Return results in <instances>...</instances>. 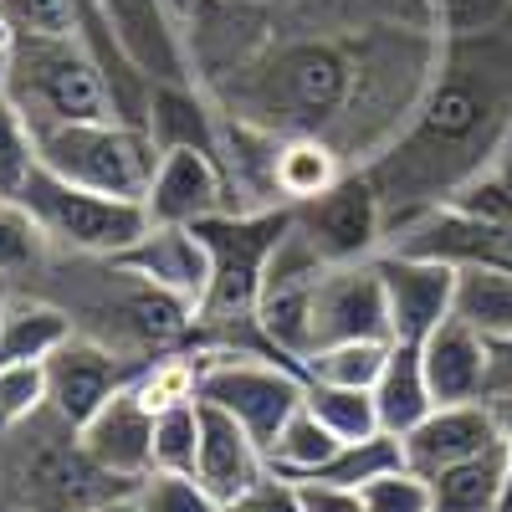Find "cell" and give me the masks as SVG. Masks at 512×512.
I'll list each match as a JSON object with an SVG mask.
<instances>
[{
    "mask_svg": "<svg viewBox=\"0 0 512 512\" xmlns=\"http://www.w3.org/2000/svg\"><path fill=\"white\" fill-rule=\"evenodd\" d=\"M436 57V31L359 21L344 11L272 16L221 72L200 77L216 113L267 134H308L369 164L415 108Z\"/></svg>",
    "mask_w": 512,
    "mask_h": 512,
    "instance_id": "1",
    "label": "cell"
},
{
    "mask_svg": "<svg viewBox=\"0 0 512 512\" xmlns=\"http://www.w3.org/2000/svg\"><path fill=\"white\" fill-rule=\"evenodd\" d=\"M512 139V16L472 31H441L425 88L395 139L359 164L379 190L390 236L456 205L492 175Z\"/></svg>",
    "mask_w": 512,
    "mask_h": 512,
    "instance_id": "2",
    "label": "cell"
},
{
    "mask_svg": "<svg viewBox=\"0 0 512 512\" xmlns=\"http://www.w3.org/2000/svg\"><path fill=\"white\" fill-rule=\"evenodd\" d=\"M287 226L292 210H251V216L226 210V216H210L195 226L210 246V287L195 308V344L272 354L262 344V328H256V303H262V277Z\"/></svg>",
    "mask_w": 512,
    "mask_h": 512,
    "instance_id": "3",
    "label": "cell"
},
{
    "mask_svg": "<svg viewBox=\"0 0 512 512\" xmlns=\"http://www.w3.org/2000/svg\"><path fill=\"white\" fill-rule=\"evenodd\" d=\"M6 98L26 113L36 134H52L67 123L123 118L118 93L82 36L67 41H11Z\"/></svg>",
    "mask_w": 512,
    "mask_h": 512,
    "instance_id": "4",
    "label": "cell"
},
{
    "mask_svg": "<svg viewBox=\"0 0 512 512\" xmlns=\"http://www.w3.org/2000/svg\"><path fill=\"white\" fill-rule=\"evenodd\" d=\"M11 441H16L11 482L21 512H88L118 492H134V482L108 477L82 446L77 425H67L52 410H41L21 431H11Z\"/></svg>",
    "mask_w": 512,
    "mask_h": 512,
    "instance_id": "5",
    "label": "cell"
},
{
    "mask_svg": "<svg viewBox=\"0 0 512 512\" xmlns=\"http://www.w3.org/2000/svg\"><path fill=\"white\" fill-rule=\"evenodd\" d=\"M36 231L47 236L52 251L62 256H88V262H113L118 251L134 246L154 221L144 200H123V195H103V190H82L52 169H36L26 180V190L16 195Z\"/></svg>",
    "mask_w": 512,
    "mask_h": 512,
    "instance_id": "6",
    "label": "cell"
},
{
    "mask_svg": "<svg viewBox=\"0 0 512 512\" xmlns=\"http://www.w3.org/2000/svg\"><path fill=\"white\" fill-rule=\"evenodd\" d=\"M41 169L82 185L103 190L123 200H144L159 169V139L149 134V123L134 118H98V123H67L52 134H36Z\"/></svg>",
    "mask_w": 512,
    "mask_h": 512,
    "instance_id": "7",
    "label": "cell"
},
{
    "mask_svg": "<svg viewBox=\"0 0 512 512\" xmlns=\"http://www.w3.org/2000/svg\"><path fill=\"white\" fill-rule=\"evenodd\" d=\"M195 395L236 415L246 431L272 446V436L287 425V415L303 405L308 379L297 364L262 354V349H200L195 354Z\"/></svg>",
    "mask_w": 512,
    "mask_h": 512,
    "instance_id": "8",
    "label": "cell"
},
{
    "mask_svg": "<svg viewBox=\"0 0 512 512\" xmlns=\"http://www.w3.org/2000/svg\"><path fill=\"white\" fill-rule=\"evenodd\" d=\"M292 226L328 267H349V262H374L390 246V221H384L379 190L369 185L364 169H349L328 195L292 205Z\"/></svg>",
    "mask_w": 512,
    "mask_h": 512,
    "instance_id": "9",
    "label": "cell"
},
{
    "mask_svg": "<svg viewBox=\"0 0 512 512\" xmlns=\"http://www.w3.org/2000/svg\"><path fill=\"white\" fill-rule=\"evenodd\" d=\"M41 369H47V410L82 431V425H88L123 390V384H134L149 369V359H123L108 344H98V338H77L72 333Z\"/></svg>",
    "mask_w": 512,
    "mask_h": 512,
    "instance_id": "10",
    "label": "cell"
},
{
    "mask_svg": "<svg viewBox=\"0 0 512 512\" xmlns=\"http://www.w3.org/2000/svg\"><path fill=\"white\" fill-rule=\"evenodd\" d=\"M374 262L384 277V303H390V338L395 344H425L451 318L456 267L410 251H379Z\"/></svg>",
    "mask_w": 512,
    "mask_h": 512,
    "instance_id": "11",
    "label": "cell"
},
{
    "mask_svg": "<svg viewBox=\"0 0 512 512\" xmlns=\"http://www.w3.org/2000/svg\"><path fill=\"white\" fill-rule=\"evenodd\" d=\"M384 251L436 256V262H451V267L512 272V216H466V210L446 205V210H431V216L400 226Z\"/></svg>",
    "mask_w": 512,
    "mask_h": 512,
    "instance_id": "12",
    "label": "cell"
},
{
    "mask_svg": "<svg viewBox=\"0 0 512 512\" xmlns=\"http://www.w3.org/2000/svg\"><path fill=\"white\" fill-rule=\"evenodd\" d=\"M349 338H390V303H384L379 262L328 267L313 292V349L349 344Z\"/></svg>",
    "mask_w": 512,
    "mask_h": 512,
    "instance_id": "13",
    "label": "cell"
},
{
    "mask_svg": "<svg viewBox=\"0 0 512 512\" xmlns=\"http://www.w3.org/2000/svg\"><path fill=\"white\" fill-rule=\"evenodd\" d=\"M82 446L118 482H144L154 472V400L144 384H123V390L82 425Z\"/></svg>",
    "mask_w": 512,
    "mask_h": 512,
    "instance_id": "14",
    "label": "cell"
},
{
    "mask_svg": "<svg viewBox=\"0 0 512 512\" xmlns=\"http://www.w3.org/2000/svg\"><path fill=\"white\" fill-rule=\"evenodd\" d=\"M144 210L154 226H200L210 216H226V180L210 149L175 144L159 154L154 185L144 195Z\"/></svg>",
    "mask_w": 512,
    "mask_h": 512,
    "instance_id": "15",
    "label": "cell"
},
{
    "mask_svg": "<svg viewBox=\"0 0 512 512\" xmlns=\"http://www.w3.org/2000/svg\"><path fill=\"white\" fill-rule=\"evenodd\" d=\"M113 267L200 308V297L210 287V246L195 226H149L128 251L113 256Z\"/></svg>",
    "mask_w": 512,
    "mask_h": 512,
    "instance_id": "16",
    "label": "cell"
},
{
    "mask_svg": "<svg viewBox=\"0 0 512 512\" xmlns=\"http://www.w3.org/2000/svg\"><path fill=\"white\" fill-rule=\"evenodd\" d=\"M502 425H497V405L477 400V405H436L415 431L400 436L405 466L420 477H436L456 461H472L482 451H497Z\"/></svg>",
    "mask_w": 512,
    "mask_h": 512,
    "instance_id": "17",
    "label": "cell"
},
{
    "mask_svg": "<svg viewBox=\"0 0 512 512\" xmlns=\"http://www.w3.org/2000/svg\"><path fill=\"white\" fill-rule=\"evenodd\" d=\"M272 472L267 451L236 415L200 400V451H195V482L216 502H241L256 482Z\"/></svg>",
    "mask_w": 512,
    "mask_h": 512,
    "instance_id": "18",
    "label": "cell"
},
{
    "mask_svg": "<svg viewBox=\"0 0 512 512\" xmlns=\"http://www.w3.org/2000/svg\"><path fill=\"white\" fill-rule=\"evenodd\" d=\"M420 364H425V379H431L436 405H477L492 395V349L456 313L420 344Z\"/></svg>",
    "mask_w": 512,
    "mask_h": 512,
    "instance_id": "19",
    "label": "cell"
},
{
    "mask_svg": "<svg viewBox=\"0 0 512 512\" xmlns=\"http://www.w3.org/2000/svg\"><path fill=\"white\" fill-rule=\"evenodd\" d=\"M98 6L113 21L123 52L139 62L149 82H195L185 47H180L175 26H169V16L159 11V0H98Z\"/></svg>",
    "mask_w": 512,
    "mask_h": 512,
    "instance_id": "20",
    "label": "cell"
},
{
    "mask_svg": "<svg viewBox=\"0 0 512 512\" xmlns=\"http://www.w3.org/2000/svg\"><path fill=\"white\" fill-rule=\"evenodd\" d=\"M374 410L390 436L415 431L436 410L431 379H425V364H420V344H390V359H384V369L374 379Z\"/></svg>",
    "mask_w": 512,
    "mask_h": 512,
    "instance_id": "21",
    "label": "cell"
},
{
    "mask_svg": "<svg viewBox=\"0 0 512 512\" xmlns=\"http://www.w3.org/2000/svg\"><path fill=\"white\" fill-rule=\"evenodd\" d=\"M72 338V318L41 297H16L0 313V369L6 364H47Z\"/></svg>",
    "mask_w": 512,
    "mask_h": 512,
    "instance_id": "22",
    "label": "cell"
},
{
    "mask_svg": "<svg viewBox=\"0 0 512 512\" xmlns=\"http://www.w3.org/2000/svg\"><path fill=\"white\" fill-rule=\"evenodd\" d=\"M349 169H354V164L338 154L333 144H323V139H308V134L277 139V195H282L287 210L328 195L338 180L349 175Z\"/></svg>",
    "mask_w": 512,
    "mask_h": 512,
    "instance_id": "23",
    "label": "cell"
},
{
    "mask_svg": "<svg viewBox=\"0 0 512 512\" xmlns=\"http://www.w3.org/2000/svg\"><path fill=\"white\" fill-rule=\"evenodd\" d=\"M431 482V512H502V441L472 461H456Z\"/></svg>",
    "mask_w": 512,
    "mask_h": 512,
    "instance_id": "24",
    "label": "cell"
},
{
    "mask_svg": "<svg viewBox=\"0 0 512 512\" xmlns=\"http://www.w3.org/2000/svg\"><path fill=\"white\" fill-rule=\"evenodd\" d=\"M344 446L328 425L308 410V395H303V405H297L292 415H287V425L272 436V446H267V466L277 477H292V482H308V477H318L323 466L333 461V451Z\"/></svg>",
    "mask_w": 512,
    "mask_h": 512,
    "instance_id": "25",
    "label": "cell"
},
{
    "mask_svg": "<svg viewBox=\"0 0 512 512\" xmlns=\"http://www.w3.org/2000/svg\"><path fill=\"white\" fill-rule=\"evenodd\" d=\"M451 313L472 323L482 338L512 333V272L502 267H456V303Z\"/></svg>",
    "mask_w": 512,
    "mask_h": 512,
    "instance_id": "26",
    "label": "cell"
},
{
    "mask_svg": "<svg viewBox=\"0 0 512 512\" xmlns=\"http://www.w3.org/2000/svg\"><path fill=\"white\" fill-rule=\"evenodd\" d=\"M395 338H349V344H323L303 359V379L313 384H344V390H374V379L390 359Z\"/></svg>",
    "mask_w": 512,
    "mask_h": 512,
    "instance_id": "27",
    "label": "cell"
},
{
    "mask_svg": "<svg viewBox=\"0 0 512 512\" xmlns=\"http://www.w3.org/2000/svg\"><path fill=\"white\" fill-rule=\"evenodd\" d=\"M195 451H200V395L154 405V472L195 477Z\"/></svg>",
    "mask_w": 512,
    "mask_h": 512,
    "instance_id": "28",
    "label": "cell"
},
{
    "mask_svg": "<svg viewBox=\"0 0 512 512\" xmlns=\"http://www.w3.org/2000/svg\"><path fill=\"white\" fill-rule=\"evenodd\" d=\"M308 410L338 441H364V436L384 431L379 410H374V390H344V384H313L308 379Z\"/></svg>",
    "mask_w": 512,
    "mask_h": 512,
    "instance_id": "29",
    "label": "cell"
},
{
    "mask_svg": "<svg viewBox=\"0 0 512 512\" xmlns=\"http://www.w3.org/2000/svg\"><path fill=\"white\" fill-rule=\"evenodd\" d=\"M395 466H405L400 436L379 431V436H364V441H344V446L333 451V461L323 466L318 477H308V482H333V487H364L369 477H379V472H395Z\"/></svg>",
    "mask_w": 512,
    "mask_h": 512,
    "instance_id": "30",
    "label": "cell"
},
{
    "mask_svg": "<svg viewBox=\"0 0 512 512\" xmlns=\"http://www.w3.org/2000/svg\"><path fill=\"white\" fill-rule=\"evenodd\" d=\"M41 169V149H36V128L26 123V113L0 93V195H21L26 180Z\"/></svg>",
    "mask_w": 512,
    "mask_h": 512,
    "instance_id": "31",
    "label": "cell"
},
{
    "mask_svg": "<svg viewBox=\"0 0 512 512\" xmlns=\"http://www.w3.org/2000/svg\"><path fill=\"white\" fill-rule=\"evenodd\" d=\"M11 41H67L77 31V0H0Z\"/></svg>",
    "mask_w": 512,
    "mask_h": 512,
    "instance_id": "32",
    "label": "cell"
},
{
    "mask_svg": "<svg viewBox=\"0 0 512 512\" xmlns=\"http://www.w3.org/2000/svg\"><path fill=\"white\" fill-rule=\"evenodd\" d=\"M41 256H47V236L36 231L31 210L11 195H0V282L36 272Z\"/></svg>",
    "mask_w": 512,
    "mask_h": 512,
    "instance_id": "33",
    "label": "cell"
},
{
    "mask_svg": "<svg viewBox=\"0 0 512 512\" xmlns=\"http://www.w3.org/2000/svg\"><path fill=\"white\" fill-rule=\"evenodd\" d=\"M47 410V369L41 364H6L0 369V436L21 431L26 420Z\"/></svg>",
    "mask_w": 512,
    "mask_h": 512,
    "instance_id": "34",
    "label": "cell"
},
{
    "mask_svg": "<svg viewBox=\"0 0 512 512\" xmlns=\"http://www.w3.org/2000/svg\"><path fill=\"white\" fill-rule=\"evenodd\" d=\"M359 507L364 512H431V482L410 466H395V472H379L359 487Z\"/></svg>",
    "mask_w": 512,
    "mask_h": 512,
    "instance_id": "35",
    "label": "cell"
},
{
    "mask_svg": "<svg viewBox=\"0 0 512 512\" xmlns=\"http://www.w3.org/2000/svg\"><path fill=\"white\" fill-rule=\"evenodd\" d=\"M134 497H139V512H216L221 507L195 477H180V472H149L134 487Z\"/></svg>",
    "mask_w": 512,
    "mask_h": 512,
    "instance_id": "36",
    "label": "cell"
},
{
    "mask_svg": "<svg viewBox=\"0 0 512 512\" xmlns=\"http://www.w3.org/2000/svg\"><path fill=\"white\" fill-rule=\"evenodd\" d=\"M333 6L344 16H359V21H390V26H415V31L441 36L436 0H333Z\"/></svg>",
    "mask_w": 512,
    "mask_h": 512,
    "instance_id": "37",
    "label": "cell"
},
{
    "mask_svg": "<svg viewBox=\"0 0 512 512\" xmlns=\"http://www.w3.org/2000/svg\"><path fill=\"white\" fill-rule=\"evenodd\" d=\"M456 210H466V216H512V139H507L497 169L466 190V195L456 200Z\"/></svg>",
    "mask_w": 512,
    "mask_h": 512,
    "instance_id": "38",
    "label": "cell"
},
{
    "mask_svg": "<svg viewBox=\"0 0 512 512\" xmlns=\"http://www.w3.org/2000/svg\"><path fill=\"white\" fill-rule=\"evenodd\" d=\"M512 16V0H436V21L441 31H472Z\"/></svg>",
    "mask_w": 512,
    "mask_h": 512,
    "instance_id": "39",
    "label": "cell"
},
{
    "mask_svg": "<svg viewBox=\"0 0 512 512\" xmlns=\"http://www.w3.org/2000/svg\"><path fill=\"white\" fill-rule=\"evenodd\" d=\"M241 502H246V512H303V492H297V482L277 477V472H267Z\"/></svg>",
    "mask_w": 512,
    "mask_h": 512,
    "instance_id": "40",
    "label": "cell"
},
{
    "mask_svg": "<svg viewBox=\"0 0 512 512\" xmlns=\"http://www.w3.org/2000/svg\"><path fill=\"white\" fill-rule=\"evenodd\" d=\"M303 492V512H364L359 487H333V482H297Z\"/></svg>",
    "mask_w": 512,
    "mask_h": 512,
    "instance_id": "41",
    "label": "cell"
},
{
    "mask_svg": "<svg viewBox=\"0 0 512 512\" xmlns=\"http://www.w3.org/2000/svg\"><path fill=\"white\" fill-rule=\"evenodd\" d=\"M497 425H502V512H512V395H497Z\"/></svg>",
    "mask_w": 512,
    "mask_h": 512,
    "instance_id": "42",
    "label": "cell"
},
{
    "mask_svg": "<svg viewBox=\"0 0 512 512\" xmlns=\"http://www.w3.org/2000/svg\"><path fill=\"white\" fill-rule=\"evenodd\" d=\"M246 11H267V16H313V11H338L333 0H231Z\"/></svg>",
    "mask_w": 512,
    "mask_h": 512,
    "instance_id": "43",
    "label": "cell"
},
{
    "mask_svg": "<svg viewBox=\"0 0 512 512\" xmlns=\"http://www.w3.org/2000/svg\"><path fill=\"white\" fill-rule=\"evenodd\" d=\"M487 349H492V395H512V333L507 338H487Z\"/></svg>",
    "mask_w": 512,
    "mask_h": 512,
    "instance_id": "44",
    "label": "cell"
},
{
    "mask_svg": "<svg viewBox=\"0 0 512 512\" xmlns=\"http://www.w3.org/2000/svg\"><path fill=\"white\" fill-rule=\"evenodd\" d=\"M88 512H139V497L134 492H118V497H108V502H98Z\"/></svg>",
    "mask_w": 512,
    "mask_h": 512,
    "instance_id": "45",
    "label": "cell"
},
{
    "mask_svg": "<svg viewBox=\"0 0 512 512\" xmlns=\"http://www.w3.org/2000/svg\"><path fill=\"white\" fill-rule=\"evenodd\" d=\"M6 67H11V47H0V93H6Z\"/></svg>",
    "mask_w": 512,
    "mask_h": 512,
    "instance_id": "46",
    "label": "cell"
},
{
    "mask_svg": "<svg viewBox=\"0 0 512 512\" xmlns=\"http://www.w3.org/2000/svg\"><path fill=\"white\" fill-rule=\"evenodd\" d=\"M216 512H246V502H221Z\"/></svg>",
    "mask_w": 512,
    "mask_h": 512,
    "instance_id": "47",
    "label": "cell"
},
{
    "mask_svg": "<svg viewBox=\"0 0 512 512\" xmlns=\"http://www.w3.org/2000/svg\"><path fill=\"white\" fill-rule=\"evenodd\" d=\"M0 47H11V31H6V21H0Z\"/></svg>",
    "mask_w": 512,
    "mask_h": 512,
    "instance_id": "48",
    "label": "cell"
},
{
    "mask_svg": "<svg viewBox=\"0 0 512 512\" xmlns=\"http://www.w3.org/2000/svg\"><path fill=\"white\" fill-rule=\"evenodd\" d=\"M0 313H6V297H0Z\"/></svg>",
    "mask_w": 512,
    "mask_h": 512,
    "instance_id": "49",
    "label": "cell"
}]
</instances>
